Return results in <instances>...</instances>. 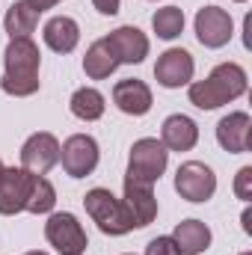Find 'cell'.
Here are the masks:
<instances>
[{
    "label": "cell",
    "mask_w": 252,
    "mask_h": 255,
    "mask_svg": "<svg viewBox=\"0 0 252 255\" xmlns=\"http://www.w3.org/2000/svg\"><path fill=\"white\" fill-rule=\"evenodd\" d=\"M39 63H42V54L33 39H12L3 51L6 71L0 77V89L15 98H27L33 92H39V86H42Z\"/></svg>",
    "instance_id": "1"
},
{
    "label": "cell",
    "mask_w": 252,
    "mask_h": 255,
    "mask_svg": "<svg viewBox=\"0 0 252 255\" xmlns=\"http://www.w3.org/2000/svg\"><path fill=\"white\" fill-rule=\"evenodd\" d=\"M169 163V151L160 139L154 136H142L130 145V157H127V175L125 181H136V184H154Z\"/></svg>",
    "instance_id": "2"
},
{
    "label": "cell",
    "mask_w": 252,
    "mask_h": 255,
    "mask_svg": "<svg viewBox=\"0 0 252 255\" xmlns=\"http://www.w3.org/2000/svg\"><path fill=\"white\" fill-rule=\"evenodd\" d=\"M83 205H86V214L92 217V223H95L104 235L122 238L127 232H133V223H130V217H127L122 199H116L110 190H104V187L89 190L83 196Z\"/></svg>",
    "instance_id": "3"
},
{
    "label": "cell",
    "mask_w": 252,
    "mask_h": 255,
    "mask_svg": "<svg viewBox=\"0 0 252 255\" xmlns=\"http://www.w3.org/2000/svg\"><path fill=\"white\" fill-rule=\"evenodd\" d=\"M45 238H48V244H51L60 255H83L86 247H89L83 226H80L77 217L68 214V211H60V214H51V217H48V223H45Z\"/></svg>",
    "instance_id": "4"
},
{
    "label": "cell",
    "mask_w": 252,
    "mask_h": 255,
    "mask_svg": "<svg viewBox=\"0 0 252 255\" xmlns=\"http://www.w3.org/2000/svg\"><path fill=\"white\" fill-rule=\"evenodd\" d=\"M60 160H63L65 175L71 178H86L98 166V142L89 133H74L60 145Z\"/></svg>",
    "instance_id": "5"
},
{
    "label": "cell",
    "mask_w": 252,
    "mask_h": 255,
    "mask_svg": "<svg viewBox=\"0 0 252 255\" xmlns=\"http://www.w3.org/2000/svg\"><path fill=\"white\" fill-rule=\"evenodd\" d=\"M33 178L36 175L27 172L24 166H3V172H0V214L3 217H15V214L27 211Z\"/></svg>",
    "instance_id": "6"
},
{
    "label": "cell",
    "mask_w": 252,
    "mask_h": 255,
    "mask_svg": "<svg viewBox=\"0 0 252 255\" xmlns=\"http://www.w3.org/2000/svg\"><path fill=\"white\" fill-rule=\"evenodd\" d=\"M175 190L187 202H208L217 193V175L202 160H187L175 172Z\"/></svg>",
    "instance_id": "7"
},
{
    "label": "cell",
    "mask_w": 252,
    "mask_h": 255,
    "mask_svg": "<svg viewBox=\"0 0 252 255\" xmlns=\"http://www.w3.org/2000/svg\"><path fill=\"white\" fill-rule=\"evenodd\" d=\"M60 163V139L48 130L33 133L21 145V166L33 175H48Z\"/></svg>",
    "instance_id": "8"
},
{
    "label": "cell",
    "mask_w": 252,
    "mask_h": 255,
    "mask_svg": "<svg viewBox=\"0 0 252 255\" xmlns=\"http://www.w3.org/2000/svg\"><path fill=\"white\" fill-rule=\"evenodd\" d=\"M232 33H235V24H232V15L220 6H202L196 12V39L205 45V48H223L232 42Z\"/></svg>",
    "instance_id": "9"
},
{
    "label": "cell",
    "mask_w": 252,
    "mask_h": 255,
    "mask_svg": "<svg viewBox=\"0 0 252 255\" xmlns=\"http://www.w3.org/2000/svg\"><path fill=\"white\" fill-rule=\"evenodd\" d=\"M193 71H196V63L190 57V51L184 48H169L157 57L154 63V77L163 89H181L193 80Z\"/></svg>",
    "instance_id": "10"
},
{
    "label": "cell",
    "mask_w": 252,
    "mask_h": 255,
    "mask_svg": "<svg viewBox=\"0 0 252 255\" xmlns=\"http://www.w3.org/2000/svg\"><path fill=\"white\" fill-rule=\"evenodd\" d=\"M217 142H220L229 154H244V151H250V145H252V119H250V113L238 110V113L223 116L220 125H217Z\"/></svg>",
    "instance_id": "11"
},
{
    "label": "cell",
    "mask_w": 252,
    "mask_h": 255,
    "mask_svg": "<svg viewBox=\"0 0 252 255\" xmlns=\"http://www.w3.org/2000/svg\"><path fill=\"white\" fill-rule=\"evenodd\" d=\"M104 42L110 45V51L116 54L119 65H136L148 57V36L139 30V27H119L113 30L110 36H104Z\"/></svg>",
    "instance_id": "12"
},
{
    "label": "cell",
    "mask_w": 252,
    "mask_h": 255,
    "mask_svg": "<svg viewBox=\"0 0 252 255\" xmlns=\"http://www.w3.org/2000/svg\"><path fill=\"white\" fill-rule=\"evenodd\" d=\"M122 205H125L133 229H145L157 217V199H154V193H151L148 184L125 181V199H122Z\"/></svg>",
    "instance_id": "13"
},
{
    "label": "cell",
    "mask_w": 252,
    "mask_h": 255,
    "mask_svg": "<svg viewBox=\"0 0 252 255\" xmlns=\"http://www.w3.org/2000/svg\"><path fill=\"white\" fill-rule=\"evenodd\" d=\"M113 101L125 116H145L151 110V89L142 80L127 77L113 86Z\"/></svg>",
    "instance_id": "14"
},
{
    "label": "cell",
    "mask_w": 252,
    "mask_h": 255,
    "mask_svg": "<svg viewBox=\"0 0 252 255\" xmlns=\"http://www.w3.org/2000/svg\"><path fill=\"white\" fill-rule=\"evenodd\" d=\"M160 142L166 145V151H190L199 142V128H196V122L190 116L175 113L160 128Z\"/></svg>",
    "instance_id": "15"
},
{
    "label": "cell",
    "mask_w": 252,
    "mask_h": 255,
    "mask_svg": "<svg viewBox=\"0 0 252 255\" xmlns=\"http://www.w3.org/2000/svg\"><path fill=\"white\" fill-rule=\"evenodd\" d=\"M172 244L178 255H199L211 247V229L202 220H181L172 232Z\"/></svg>",
    "instance_id": "16"
},
{
    "label": "cell",
    "mask_w": 252,
    "mask_h": 255,
    "mask_svg": "<svg viewBox=\"0 0 252 255\" xmlns=\"http://www.w3.org/2000/svg\"><path fill=\"white\" fill-rule=\"evenodd\" d=\"M42 36H45V45H48L51 51H57V54H71V51L77 48V42H80V27H77L74 18L57 15V18H51V21L45 24Z\"/></svg>",
    "instance_id": "17"
},
{
    "label": "cell",
    "mask_w": 252,
    "mask_h": 255,
    "mask_svg": "<svg viewBox=\"0 0 252 255\" xmlns=\"http://www.w3.org/2000/svg\"><path fill=\"white\" fill-rule=\"evenodd\" d=\"M208 80H211V86L220 92V98L226 104L235 101V98H241L247 92V71L238 63H220L208 74Z\"/></svg>",
    "instance_id": "18"
},
{
    "label": "cell",
    "mask_w": 252,
    "mask_h": 255,
    "mask_svg": "<svg viewBox=\"0 0 252 255\" xmlns=\"http://www.w3.org/2000/svg\"><path fill=\"white\" fill-rule=\"evenodd\" d=\"M116 68H119V60H116V54L110 51V45H107L104 39H98V42L89 45V51H86V57H83V71H86V77L104 80V77H110Z\"/></svg>",
    "instance_id": "19"
},
{
    "label": "cell",
    "mask_w": 252,
    "mask_h": 255,
    "mask_svg": "<svg viewBox=\"0 0 252 255\" xmlns=\"http://www.w3.org/2000/svg\"><path fill=\"white\" fill-rule=\"evenodd\" d=\"M39 24V12L30 9L24 0H15L9 9H6V18H3V27L9 33V39H30V33L36 30Z\"/></svg>",
    "instance_id": "20"
},
{
    "label": "cell",
    "mask_w": 252,
    "mask_h": 255,
    "mask_svg": "<svg viewBox=\"0 0 252 255\" xmlns=\"http://www.w3.org/2000/svg\"><path fill=\"white\" fill-rule=\"evenodd\" d=\"M68 107H71V113L80 119V122H98L101 116H104V95L98 92V89H92V86H83V89H77L74 95H71V101H68Z\"/></svg>",
    "instance_id": "21"
},
{
    "label": "cell",
    "mask_w": 252,
    "mask_h": 255,
    "mask_svg": "<svg viewBox=\"0 0 252 255\" xmlns=\"http://www.w3.org/2000/svg\"><path fill=\"white\" fill-rule=\"evenodd\" d=\"M151 30L157 33V39H178L184 33V12L178 6H163L151 15Z\"/></svg>",
    "instance_id": "22"
},
{
    "label": "cell",
    "mask_w": 252,
    "mask_h": 255,
    "mask_svg": "<svg viewBox=\"0 0 252 255\" xmlns=\"http://www.w3.org/2000/svg\"><path fill=\"white\" fill-rule=\"evenodd\" d=\"M54 205H57V190H54V184H51L45 175H36V178H33L30 199H27V211H30V214H51Z\"/></svg>",
    "instance_id": "23"
},
{
    "label": "cell",
    "mask_w": 252,
    "mask_h": 255,
    "mask_svg": "<svg viewBox=\"0 0 252 255\" xmlns=\"http://www.w3.org/2000/svg\"><path fill=\"white\" fill-rule=\"evenodd\" d=\"M190 104H196L199 110H217V107H223L226 101L220 98V92L211 86V80L205 77V80H196V83H190Z\"/></svg>",
    "instance_id": "24"
},
{
    "label": "cell",
    "mask_w": 252,
    "mask_h": 255,
    "mask_svg": "<svg viewBox=\"0 0 252 255\" xmlns=\"http://www.w3.org/2000/svg\"><path fill=\"white\" fill-rule=\"evenodd\" d=\"M235 196L244 199V202L252 199V166H244L238 172V178H235Z\"/></svg>",
    "instance_id": "25"
},
{
    "label": "cell",
    "mask_w": 252,
    "mask_h": 255,
    "mask_svg": "<svg viewBox=\"0 0 252 255\" xmlns=\"http://www.w3.org/2000/svg\"><path fill=\"white\" fill-rule=\"evenodd\" d=\"M145 255H178V250H175L172 238H154V241H148Z\"/></svg>",
    "instance_id": "26"
},
{
    "label": "cell",
    "mask_w": 252,
    "mask_h": 255,
    "mask_svg": "<svg viewBox=\"0 0 252 255\" xmlns=\"http://www.w3.org/2000/svg\"><path fill=\"white\" fill-rule=\"evenodd\" d=\"M92 6L101 12V15H116L122 9V0H92Z\"/></svg>",
    "instance_id": "27"
},
{
    "label": "cell",
    "mask_w": 252,
    "mask_h": 255,
    "mask_svg": "<svg viewBox=\"0 0 252 255\" xmlns=\"http://www.w3.org/2000/svg\"><path fill=\"white\" fill-rule=\"evenodd\" d=\"M24 3H27V6H30V9H36V12H39V15H42V12H45V9H54V6H57V3H60V0H24Z\"/></svg>",
    "instance_id": "28"
},
{
    "label": "cell",
    "mask_w": 252,
    "mask_h": 255,
    "mask_svg": "<svg viewBox=\"0 0 252 255\" xmlns=\"http://www.w3.org/2000/svg\"><path fill=\"white\" fill-rule=\"evenodd\" d=\"M250 220H252V214H250V211H244V232H247V235H250V232H252Z\"/></svg>",
    "instance_id": "29"
},
{
    "label": "cell",
    "mask_w": 252,
    "mask_h": 255,
    "mask_svg": "<svg viewBox=\"0 0 252 255\" xmlns=\"http://www.w3.org/2000/svg\"><path fill=\"white\" fill-rule=\"evenodd\" d=\"M24 255H48V253H39V250H33V253H24Z\"/></svg>",
    "instance_id": "30"
},
{
    "label": "cell",
    "mask_w": 252,
    "mask_h": 255,
    "mask_svg": "<svg viewBox=\"0 0 252 255\" xmlns=\"http://www.w3.org/2000/svg\"><path fill=\"white\" fill-rule=\"evenodd\" d=\"M235 3H247V0H235Z\"/></svg>",
    "instance_id": "31"
},
{
    "label": "cell",
    "mask_w": 252,
    "mask_h": 255,
    "mask_svg": "<svg viewBox=\"0 0 252 255\" xmlns=\"http://www.w3.org/2000/svg\"><path fill=\"white\" fill-rule=\"evenodd\" d=\"M0 172H3V160H0Z\"/></svg>",
    "instance_id": "32"
},
{
    "label": "cell",
    "mask_w": 252,
    "mask_h": 255,
    "mask_svg": "<svg viewBox=\"0 0 252 255\" xmlns=\"http://www.w3.org/2000/svg\"><path fill=\"white\" fill-rule=\"evenodd\" d=\"M244 255H250V253H244Z\"/></svg>",
    "instance_id": "33"
},
{
    "label": "cell",
    "mask_w": 252,
    "mask_h": 255,
    "mask_svg": "<svg viewBox=\"0 0 252 255\" xmlns=\"http://www.w3.org/2000/svg\"><path fill=\"white\" fill-rule=\"evenodd\" d=\"M125 255H130V253H125Z\"/></svg>",
    "instance_id": "34"
}]
</instances>
